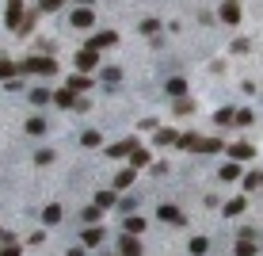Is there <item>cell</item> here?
Listing matches in <instances>:
<instances>
[{"label":"cell","instance_id":"obj_12","mask_svg":"<svg viewBox=\"0 0 263 256\" xmlns=\"http://www.w3.org/2000/svg\"><path fill=\"white\" fill-rule=\"evenodd\" d=\"M130 161H133V169H145V165H149V149H137V145H133Z\"/></svg>","mask_w":263,"mask_h":256},{"label":"cell","instance_id":"obj_8","mask_svg":"<svg viewBox=\"0 0 263 256\" xmlns=\"http://www.w3.org/2000/svg\"><path fill=\"white\" fill-rule=\"evenodd\" d=\"M54 103H58V107H76L73 88H61V92H54Z\"/></svg>","mask_w":263,"mask_h":256},{"label":"cell","instance_id":"obj_28","mask_svg":"<svg viewBox=\"0 0 263 256\" xmlns=\"http://www.w3.org/2000/svg\"><path fill=\"white\" fill-rule=\"evenodd\" d=\"M244 207H248L244 199H233V203H225V214H244Z\"/></svg>","mask_w":263,"mask_h":256},{"label":"cell","instance_id":"obj_13","mask_svg":"<svg viewBox=\"0 0 263 256\" xmlns=\"http://www.w3.org/2000/svg\"><path fill=\"white\" fill-rule=\"evenodd\" d=\"M19 4H23V0H8V27H19Z\"/></svg>","mask_w":263,"mask_h":256},{"label":"cell","instance_id":"obj_41","mask_svg":"<svg viewBox=\"0 0 263 256\" xmlns=\"http://www.w3.org/2000/svg\"><path fill=\"white\" fill-rule=\"evenodd\" d=\"M260 184H263V180H260Z\"/></svg>","mask_w":263,"mask_h":256},{"label":"cell","instance_id":"obj_10","mask_svg":"<svg viewBox=\"0 0 263 256\" xmlns=\"http://www.w3.org/2000/svg\"><path fill=\"white\" fill-rule=\"evenodd\" d=\"M145 218H141V214H130V218H126V233H145Z\"/></svg>","mask_w":263,"mask_h":256},{"label":"cell","instance_id":"obj_23","mask_svg":"<svg viewBox=\"0 0 263 256\" xmlns=\"http://www.w3.org/2000/svg\"><path fill=\"white\" fill-rule=\"evenodd\" d=\"M42 218L50 222V226H58V222H61V207H58V203H54V207H46V214H42Z\"/></svg>","mask_w":263,"mask_h":256},{"label":"cell","instance_id":"obj_31","mask_svg":"<svg viewBox=\"0 0 263 256\" xmlns=\"http://www.w3.org/2000/svg\"><path fill=\"white\" fill-rule=\"evenodd\" d=\"M92 145H99V130H88L84 134V149H92Z\"/></svg>","mask_w":263,"mask_h":256},{"label":"cell","instance_id":"obj_1","mask_svg":"<svg viewBox=\"0 0 263 256\" xmlns=\"http://www.w3.org/2000/svg\"><path fill=\"white\" fill-rule=\"evenodd\" d=\"M19 73H46V77H50V73H58V61H54V57H27V61L19 65Z\"/></svg>","mask_w":263,"mask_h":256},{"label":"cell","instance_id":"obj_38","mask_svg":"<svg viewBox=\"0 0 263 256\" xmlns=\"http://www.w3.org/2000/svg\"><path fill=\"white\" fill-rule=\"evenodd\" d=\"M61 4H65V0H42V8H46V12H54V8H61Z\"/></svg>","mask_w":263,"mask_h":256},{"label":"cell","instance_id":"obj_40","mask_svg":"<svg viewBox=\"0 0 263 256\" xmlns=\"http://www.w3.org/2000/svg\"><path fill=\"white\" fill-rule=\"evenodd\" d=\"M0 237H4V233H0Z\"/></svg>","mask_w":263,"mask_h":256},{"label":"cell","instance_id":"obj_6","mask_svg":"<svg viewBox=\"0 0 263 256\" xmlns=\"http://www.w3.org/2000/svg\"><path fill=\"white\" fill-rule=\"evenodd\" d=\"M133 180H137V172H133V169H122V172L115 176V191H126Z\"/></svg>","mask_w":263,"mask_h":256},{"label":"cell","instance_id":"obj_19","mask_svg":"<svg viewBox=\"0 0 263 256\" xmlns=\"http://www.w3.org/2000/svg\"><path fill=\"white\" fill-rule=\"evenodd\" d=\"M221 19H225V23H240V8L225 4V8H221Z\"/></svg>","mask_w":263,"mask_h":256},{"label":"cell","instance_id":"obj_29","mask_svg":"<svg viewBox=\"0 0 263 256\" xmlns=\"http://www.w3.org/2000/svg\"><path fill=\"white\" fill-rule=\"evenodd\" d=\"M12 73H15V65H12V61H4V57H0V81H12Z\"/></svg>","mask_w":263,"mask_h":256},{"label":"cell","instance_id":"obj_16","mask_svg":"<svg viewBox=\"0 0 263 256\" xmlns=\"http://www.w3.org/2000/svg\"><path fill=\"white\" fill-rule=\"evenodd\" d=\"M73 27H92V12H88V8L73 12Z\"/></svg>","mask_w":263,"mask_h":256},{"label":"cell","instance_id":"obj_27","mask_svg":"<svg viewBox=\"0 0 263 256\" xmlns=\"http://www.w3.org/2000/svg\"><path fill=\"white\" fill-rule=\"evenodd\" d=\"M99 207H96V203H92V207H84V214H80V218H84V222H88V226H92V222H96V218H99Z\"/></svg>","mask_w":263,"mask_h":256},{"label":"cell","instance_id":"obj_20","mask_svg":"<svg viewBox=\"0 0 263 256\" xmlns=\"http://www.w3.org/2000/svg\"><path fill=\"white\" fill-rule=\"evenodd\" d=\"M206 249H210V237H195L191 241V256H202Z\"/></svg>","mask_w":263,"mask_h":256},{"label":"cell","instance_id":"obj_21","mask_svg":"<svg viewBox=\"0 0 263 256\" xmlns=\"http://www.w3.org/2000/svg\"><path fill=\"white\" fill-rule=\"evenodd\" d=\"M69 88H73V92H84V88H92V81H88L84 73H76L73 81H69Z\"/></svg>","mask_w":263,"mask_h":256},{"label":"cell","instance_id":"obj_4","mask_svg":"<svg viewBox=\"0 0 263 256\" xmlns=\"http://www.w3.org/2000/svg\"><path fill=\"white\" fill-rule=\"evenodd\" d=\"M118 249H122V256H141V241H137L133 233H126V237L118 241Z\"/></svg>","mask_w":263,"mask_h":256},{"label":"cell","instance_id":"obj_39","mask_svg":"<svg viewBox=\"0 0 263 256\" xmlns=\"http://www.w3.org/2000/svg\"><path fill=\"white\" fill-rule=\"evenodd\" d=\"M69 256H84V249H69Z\"/></svg>","mask_w":263,"mask_h":256},{"label":"cell","instance_id":"obj_37","mask_svg":"<svg viewBox=\"0 0 263 256\" xmlns=\"http://www.w3.org/2000/svg\"><path fill=\"white\" fill-rule=\"evenodd\" d=\"M0 256H19V245H4V249H0Z\"/></svg>","mask_w":263,"mask_h":256},{"label":"cell","instance_id":"obj_24","mask_svg":"<svg viewBox=\"0 0 263 256\" xmlns=\"http://www.w3.org/2000/svg\"><path fill=\"white\" fill-rule=\"evenodd\" d=\"M103 81H107V85L115 88L118 81H122V69H115V65H111V69H103Z\"/></svg>","mask_w":263,"mask_h":256},{"label":"cell","instance_id":"obj_11","mask_svg":"<svg viewBox=\"0 0 263 256\" xmlns=\"http://www.w3.org/2000/svg\"><path fill=\"white\" fill-rule=\"evenodd\" d=\"M133 145H137V142H133V138H130V142H118V145H107V153H111V157H130V149H133Z\"/></svg>","mask_w":263,"mask_h":256},{"label":"cell","instance_id":"obj_14","mask_svg":"<svg viewBox=\"0 0 263 256\" xmlns=\"http://www.w3.org/2000/svg\"><path fill=\"white\" fill-rule=\"evenodd\" d=\"M161 218H164V222H183V214L175 211V203H164V207H161Z\"/></svg>","mask_w":263,"mask_h":256},{"label":"cell","instance_id":"obj_32","mask_svg":"<svg viewBox=\"0 0 263 256\" xmlns=\"http://www.w3.org/2000/svg\"><path fill=\"white\" fill-rule=\"evenodd\" d=\"M157 27H161L157 19H145V23H141V35H157Z\"/></svg>","mask_w":263,"mask_h":256},{"label":"cell","instance_id":"obj_7","mask_svg":"<svg viewBox=\"0 0 263 256\" xmlns=\"http://www.w3.org/2000/svg\"><path fill=\"white\" fill-rule=\"evenodd\" d=\"M233 253H236V256H252V253H256V241H252V233H244V237L233 245Z\"/></svg>","mask_w":263,"mask_h":256},{"label":"cell","instance_id":"obj_3","mask_svg":"<svg viewBox=\"0 0 263 256\" xmlns=\"http://www.w3.org/2000/svg\"><path fill=\"white\" fill-rule=\"evenodd\" d=\"M229 157H233V161H248V157H256V145L236 142V145H229Z\"/></svg>","mask_w":263,"mask_h":256},{"label":"cell","instance_id":"obj_34","mask_svg":"<svg viewBox=\"0 0 263 256\" xmlns=\"http://www.w3.org/2000/svg\"><path fill=\"white\" fill-rule=\"evenodd\" d=\"M168 92H172V96H183V92H187V85H183V81H172V85H168Z\"/></svg>","mask_w":263,"mask_h":256},{"label":"cell","instance_id":"obj_17","mask_svg":"<svg viewBox=\"0 0 263 256\" xmlns=\"http://www.w3.org/2000/svg\"><path fill=\"white\" fill-rule=\"evenodd\" d=\"M27 134H46V119H38V115H34V119H27Z\"/></svg>","mask_w":263,"mask_h":256},{"label":"cell","instance_id":"obj_35","mask_svg":"<svg viewBox=\"0 0 263 256\" xmlns=\"http://www.w3.org/2000/svg\"><path fill=\"white\" fill-rule=\"evenodd\" d=\"M233 123H240V127H248V123H252V111H236V115H233Z\"/></svg>","mask_w":263,"mask_h":256},{"label":"cell","instance_id":"obj_26","mask_svg":"<svg viewBox=\"0 0 263 256\" xmlns=\"http://www.w3.org/2000/svg\"><path fill=\"white\" fill-rule=\"evenodd\" d=\"M218 176H221V180H236V176H240V165L233 161V165H225V169H221Z\"/></svg>","mask_w":263,"mask_h":256},{"label":"cell","instance_id":"obj_36","mask_svg":"<svg viewBox=\"0 0 263 256\" xmlns=\"http://www.w3.org/2000/svg\"><path fill=\"white\" fill-rule=\"evenodd\" d=\"M133 207H137L133 199H118V211H122V214H133Z\"/></svg>","mask_w":263,"mask_h":256},{"label":"cell","instance_id":"obj_15","mask_svg":"<svg viewBox=\"0 0 263 256\" xmlns=\"http://www.w3.org/2000/svg\"><path fill=\"white\" fill-rule=\"evenodd\" d=\"M115 43H118V35H115V31H103V35H96V43H92V46L99 50V46H115Z\"/></svg>","mask_w":263,"mask_h":256},{"label":"cell","instance_id":"obj_9","mask_svg":"<svg viewBox=\"0 0 263 256\" xmlns=\"http://www.w3.org/2000/svg\"><path fill=\"white\" fill-rule=\"evenodd\" d=\"M221 149V138H198V145H195V153H218Z\"/></svg>","mask_w":263,"mask_h":256},{"label":"cell","instance_id":"obj_25","mask_svg":"<svg viewBox=\"0 0 263 256\" xmlns=\"http://www.w3.org/2000/svg\"><path fill=\"white\" fill-rule=\"evenodd\" d=\"M172 142H179L175 130H157V145H172Z\"/></svg>","mask_w":263,"mask_h":256},{"label":"cell","instance_id":"obj_22","mask_svg":"<svg viewBox=\"0 0 263 256\" xmlns=\"http://www.w3.org/2000/svg\"><path fill=\"white\" fill-rule=\"evenodd\" d=\"M31 100H34V103H46V100H54V92H50V88H31Z\"/></svg>","mask_w":263,"mask_h":256},{"label":"cell","instance_id":"obj_30","mask_svg":"<svg viewBox=\"0 0 263 256\" xmlns=\"http://www.w3.org/2000/svg\"><path fill=\"white\" fill-rule=\"evenodd\" d=\"M233 115H236V111H233V107H221V111H218V115H214V119H218L221 127H225V123H233Z\"/></svg>","mask_w":263,"mask_h":256},{"label":"cell","instance_id":"obj_18","mask_svg":"<svg viewBox=\"0 0 263 256\" xmlns=\"http://www.w3.org/2000/svg\"><path fill=\"white\" fill-rule=\"evenodd\" d=\"M99 241H103V229L99 226H88L84 229V245H99Z\"/></svg>","mask_w":263,"mask_h":256},{"label":"cell","instance_id":"obj_5","mask_svg":"<svg viewBox=\"0 0 263 256\" xmlns=\"http://www.w3.org/2000/svg\"><path fill=\"white\" fill-rule=\"evenodd\" d=\"M96 207H99V211L118 207V191H115V187H111V191H99V195H96Z\"/></svg>","mask_w":263,"mask_h":256},{"label":"cell","instance_id":"obj_33","mask_svg":"<svg viewBox=\"0 0 263 256\" xmlns=\"http://www.w3.org/2000/svg\"><path fill=\"white\" fill-rule=\"evenodd\" d=\"M34 161H38V165H50V161H54V149H38V157H34Z\"/></svg>","mask_w":263,"mask_h":256},{"label":"cell","instance_id":"obj_2","mask_svg":"<svg viewBox=\"0 0 263 256\" xmlns=\"http://www.w3.org/2000/svg\"><path fill=\"white\" fill-rule=\"evenodd\" d=\"M96 65H99V54H96V46H88V50H80V54H76V69H80V73L96 69Z\"/></svg>","mask_w":263,"mask_h":256}]
</instances>
